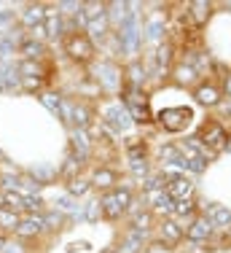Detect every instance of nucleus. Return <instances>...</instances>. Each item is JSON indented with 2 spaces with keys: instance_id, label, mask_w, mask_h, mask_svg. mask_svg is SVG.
I'll return each mask as SVG.
<instances>
[{
  "instance_id": "2",
  "label": "nucleus",
  "mask_w": 231,
  "mask_h": 253,
  "mask_svg": "<svg viewBox=\"0 0 231 253\" xmlns=\"http://www.w3.org/2000/svg\"><path fill=\"white\" fill-rule=\"evenodd\" d=\"M132 191L126 189H111V191H105V194L100 197V208H102V215L105 218H111V221H116V218H121V215L126 213V210L132 208Z\"/></svg>"
},
{
  "instance_id": "36",
  "label": "nucleus",
  "mask_w": 231,
  "mask_h": 253,
  "mask_svg": "<svg viewBox=\"0 0 231 253\" xmlns=\"http://www.w3.org/2000/svg\"><path fill=\"white\" fill-rule=\"evenodd\" d=\"M188 253H210V251H207V248H204V245H202V243H196V245H193V248H191V251H188Z\"/></svg>"
},
{
  "instance_id": "5",
  "label": "nucleus",
  "mask_w": 231,
  "mask_h": 253,
  "mask_svg": "<svg viewBox=\"0 0 231 253\" xmlns=\"http://www.w3.org/2000/svg\"><path fill=\"white\" fill-rule=\"evenodd\" d=\"M199 140L204 143V148L212 154H218V151H223V148L229 146V132H226V126L223 124H218V122H207L202 126V135H199Z\"/></svg>"
},
{
  "instance_id": "34",
  "label": "nucleus",
  "mask_w": 231,
  "mask_h": 253,
  "mask_svg": "<svg viewBox=\"0 0 231 253\" xmlns=\"http://www.w3.org/2000/svg\"><path fill=\"white\" fill-rule=\"evenodd\" d=\"M129 170L135 172L137 178H145L148 175V162L145 159H129Z\"/></svg>"
},
{
  "instance_id": "40",
  "label": "nucleus",
  "mask_w": 231,
  "mask_h": 253,
  "mask_svg": "<svg viewBox=\"0 0 231 253\" xmlns=\"http://www.w3.org/2000/svg\"><path fill=\"white\" fill-rule=\"evenodd\" d=\"M229 229H231V226H229Z\"/></svg>"
},
{
  "instance_id": "30",
  "label": "nucleus",
  "mask_w": 231,
  "mask_h": 253,
  "mask_svg": "<svg viewBox=\"0 0 231 253\" xmlns=\"http://www.w3.org/2000/svg\"><path fill=\"white\" fill-rule=\"evenodd\" d=\"M40 102H43L48 111H51L54 116L59 119V105H62V97H59V94H54V92H40Z\"/></svg>"
},
{
  "instance_id": "16",
  "label": "nucleus",
  "mask_w": 231,
  "mask_h": 253,
  "mask_svg": "<svg viewBox=\"0 0 231 253\" xmlns=\"http://www.w3.org/2000/svg\"><path fill=\"white\" fill-rule=\"evenodd\" d=\"M116 183H118V175H116V170H111V167H97V170H94L92 186L111 191V189H116Z\"/></svg>"
},
{
  "instance_id": "31",
  "label": "nucleus",
  "mask_w": 231,
  "mask_h": 253,
  "mask_svg": "<svg viewBox=\"0 0 231 253\" xmlns=\"http://www.w3.org/2000/svg\"><path fill=\"white\" fill-rule=\"evenodd\" d=\"M193 213H196V202L193 200H178L175 202V213L172 215H188V218H193Z\"/></svg>"
},
{
  "instance_id": "39",
  "label": "nucleus",
  "mask_w": 231,
  "mask_h": 253,
  "mask_svg": "<svg viewBox=\"0 0 231 253\" xmlns=\"http://www.w3.org/2000/svg\"><path fill=\"white\" fill-rule=\"evenodd\" d=\"M0 159H3V151H0Z\"/></svg>"
},
{
  "instance_id": "20",
  "label": "nucleus",
  "mask_w": 231,
  "mask_h": 253,
  "mask_svg": "<svg viewBox=\"0 0 231 253\" xmlns=\"http://www.w3.org/2000/svg\"><path fill=\"white\" fill-rule=\"evenodd\" d=\"M19 218L22 215L19 213H14V210H8V208H0V234H14L16 232V226H19Z\"/></svg>"
},
{
  "instance_id": "13",
  "label": "nucleus",
  "mask_w": 231,
  "mask_h": 253,
  "mask_svg": "<svg viewBox=\"0 0 231 253\" xmlns=\"http://www.w3.org/2000/svg\"><path fill=\"white\" fill-rule=\"evenodd\" d=\"M89 154H92V140H89L86 129H73V156L70 159H76L81 165L83 159H89Z\"/></svg>"
},
{
  "instance_id": "8",
  "label": "nucleus",
  "mask_w": 231,
  "mask_h": 253,
  "mask_svg": "<svg viewBox=\"0 0 231 253\" xmlns=\"http://www.w3.org/2000/svg\"><path fill=\"white\" fill-rule=\"evenodd\" d=\"M105 124L111 126L113 132H126L135 122H132V116H129L124 102H113L111 108H105Z\"/></svg>"
},
{
  "instance_id": "28",
  "label": "nucleus",
  "mask_w": 231,
  "mask_h": 253,
  "mask_svg": "<svg viewBox=\"0 0 231 253\" xmlns=\"http://www.w3.org/2000/svg\"><path fill=\"white\" fill-rule=\"evenodd\" d=\"M148 41H154V43H161L164 41V19L161 16L148 22Z\"/></svg>"
},
{
  "instance_id": "23",
  "label": "nucleus",
  "mask_w": 231,
  "mask_h": 253,
  "mask_svg": "<svg viewBox=\"0 0 231 253\" xmlns=\"http://www.w3.org/2000/svg\"><path fill=\"white\" fill-rule=\"evenodd\" d=\"M154 65H156V73H164V70L172 65V46L169 43H161L154 54Z\"/></svg>"
},
{
  "instance_id": "9",
  "label": "nucleus",
  "mask_w": 231,
  "mask_h": 253,
  "mask_svg": "<svg viewBox=\"0 0 231 253\" xmlns=\"http://www.w3.org/2000/svg\"><path fill=\"white\" fill-rule=\"evenodd\" d=\"M46 16H48V8L43 3H30V5H24V11L19 14V25L24 30H35V27H40L46 22Z\"/></svg>"
},
{
  "instance_id": "38",
  "label": "nucleus",
  "mask_w": 231,
  "mask_h": 253,
  "mask_svg": "<svg viewBox=\"0 0 231 253\" xmlns=\"http://www.w3.org/2000/svg\"><path fill=\"white\" fill-rule=\"evenodd\" d=\"M226 92H229V94H231V76H229V78H226Z\"/></svg>"
},
{
  "instance_id": "18",
  "label": "nucleus",
  "mask_w": 231,
  "mask_h": 253,
  "mask_svg": "<svg viewBox=\"0 0 231 253\" xmlns=\"http://www.w3.org/2000/svg\"><path fill=\"white\" fill-rule=\"evenodd\" d=\"M129 14V3H108V25L118 30Z\"/></svg>"
},
{
  "instance_id": "26",
  "label": "nucleus",
  "mask_w": 231,
  "mask_h": 253,
  "mask_svg": "<svg viewBox=\"0 0 231 253\" xmlns=\"http://www.w3.org/2000/svg\"><path fill=\"white\" fill-rule=\"evenodd\" d=\"M151 224H154V210H143V213H135V218H132V229H137V232H145V234H148Z\"/></svg>"
},
{
  "instance_id": "7",
  "label": "nucleus",
  "mask_w": 231,
  "mask_h": 253,
  "mask_svg": "<svg viewBox=\"0 0 231 253\" xmlns=\"http://www.w3.org/2000/svg\"><path fill=\"white\" fill-rule=\"evenodd\" d=\"M46 232V221H43V213H24L19 218V226H16V237L19 240H33V237H40Z\"/></svg>"
},
{
  "instance_id": "4",
  "label": "nucleus",
  "mask_w": 231,
  "mask_h": 253,
  "mask_svg": "<svg viewBox=\"0 0 231 253\" xmlns=\"http://www.w3.org/2000/svg\"><path fill=\"white\" fill-rule=\"evenodd\" d=\"M159 124H161V129H167V132H183L188 124H191V119H193V113H191V108H186V105H175V108H164V111H159Z\"/></svg>"
},
{
  "instance_id": "6",
  "label": "nucleus",
  "mask_w": 231,
  "mask_h": 253,
  "mask_svg": "<svg viewBox=\"0 0 231 253\" xmlns=\"http://www.w3.org/2000/svg\"><path fill=\"white\" fill-rule=\"evenodd\" d=\"M124 105H126V111H129L132 122H137V124H148V122H151L148 97H145V94H140L137 89H129V92H126Z\"/></svg>"
},
{
  "instance_id": "19",
  "label": "nucleus",
  "mask_w": 231,
  "mask_h": 253,
  "mask_svg": "<svg viewBox=\"0 0 231 253\" xmlns=\"http://www.w3.org/2000/svg\"><path fill=\"white\" fill-rule=\"evenodd\" d=\"M207 218L212 221V226L229 229L231 226V210L223 208V205H210V208H207Z\"/></svg>"
},
{
  "instance_id": "21",
  "label": "nucleus",
  "mask_w": 231,
  "mask_h": 253,
  "mask_svg": "<svg viewBox=\"0 0 231 253\" xmlns=\"http://www.w3.org/2000/svg\"><path fill=\"white\" fill-rule=\"evenodd\" d=\"M183 226L178 224L175 218H167V221H161V237H164V243H180L183 240Z\"/></svg>"
},
{
  "instance_id": "29",
  "label": "nucleus",
  "mask_w": 231,
  "mask_h": 253,
  "mask_svg": "<svg viewBox=\"0 0 231 253\" xmlns=\"http://www.w3.org/2000/svg\"><path fill=\"white\" fill-rule=\"evenodd\" d=\"M126 73H129L132 89H140V86H143V84H145V68H143V65H140V62H132Z\"/></svg>"
},
{
  "instance_id": "27",
  "label": "nucleus",
  "mask_w": 231,
  "mask_h": 253,
  "mask_svg": "<svg viewBox=\"0 0 231 253\" xmlns=\"http://www.w3.org/2000/svg\"><path fill=\"white\" fill-rule=\"evenodd\" d=\"M100 218H102L100 200H89L86 205H83V221H89V224H97Z\"/></svg>"
},
{
  "instance_id": "12",
  "label": "nucleus",
  "mask_w": 231,
  "mask_h": 253,
  "mask_svg": "<svg viewBox=\"0 0 231 253\" xmlns=\"http://www.w3.org/2000/svg\"><path fill=\"white\" fill-rule=\"evenodd\" d=\"M43 33H46V38H51V41L68 35V25H65V16L59 14V11H48L46 22H43Z\"/></svg>"
},
{
  "instance_id": "1",
  "label": "nucleus",
  "mask_w": 231,
  "mask_h": 253,
  "mask_svg": "<svg viewBox=\"0 0 231 253\" xmlns=\"http://www.w3.org/2000/svg\"><path fill=\"white\" fill-rule=\"evenodd\" d=\"M62 46H65V54L70 59H76L78 65H86L94 59V41L83 30H68V35L62 38Z\"/></svg>"
},
{
  "instance_id": "32",
  "label": "nucleus",
  "mask_w": 231,
  "mask_h": 253,
  "mask_svg": "<svg viewBox=\"0 0 231 253\" xmlns=\"http://www.w3.org/2000/svg\"><path fill=\"white\" fill-rule=\"evenodd\" d=\"M175 78H178L180 84H191V81H196V68H193V65H180V68L175 70Z\"/></svg>"
},
{
  "instance_id": "17",
  "label": "nucleus",
  "mask_w": 231,
  "mask_h": 253,
  "mask_svg": "<svg viewBox=\"0 0 231 253\" xmlns=\"http://www.w3.org/2000/svg\"><path fill=\"white\" fill-rule=\"evenodd\" d=\"M19 54H24V59H30V62H38V59L46 54V43L33 41V38H24L19 43Z\"/></svg>"
},
{
  "instance_id": "22",
  "label": "nucleus",
  "mask_w": 231,
  "mask_h": 253,
  "mask_svg": "<svg viewBox=\"0 0 231 253\" xmlns=\"http://www.w3.org/2000/svg\"><path fill=\"white\" fill-rule=\"evenodd\" d=\"M89 119H92L89 108L83 105V102L73 100V119H70V124L76 126V129H86V126H89Z\"/></svg>"
},
{
  "instance_id": "11",
  "label": "nucleus",
  "mask_w": 231,
  "mask_h": 253,
  "mask_svg": "<svg viewBox=\"0 0 231 253\" xmlns=\"http://www.w3.org/2000/svg\"><path fill=\"white\" fill-rule=\"evenodd\" d=\"M212 221L207 215H199V218H191V224L186 226V237L191 240V243H204V240L212 234Z\"/></svg>"
},
{
  "instance_id": "33",
  "label": "nucleus",
  "mask_w": 231,
  "mask_h": 253,
  "mask_svg": "<svg viewBox=\"0 0 231 253\" xmlns=\"http://www.w3.org/2000/svg\"><path fill=\"white\" fill-rule=\"evenodd\" d=\"M43 221H46V232H51V229H59L65 224V215L59 210H51V213H43Z\"/></svg>"
},
{
  "instance_id": "10",
  "label": "nucleus",
  "mask_w": 231,
  "mask_h": 253,
  "mask_svg": "<svg viewBox=\"0 0 231 253\" xmlns=\"http://www.w3.org/2000/svg\"><path fill=\"white\" fill-rule=\"evenodd\" d=\"M97 78H100L102 89H108V92H116V89L121 86V70L116 62H100V68H97Z\"/></svg>"
},
{
  "instance_id": "15",
  "label": "nucleus",
  "mask_w": 231,
  "mask_h": 253,
  "mask_svg": "<svg viewBox=\"0 0 231 253\" xmlns=\"http://www.w3.org/2000/svg\"><path fill=\"white\" fill-rule=\"evenodd\" d=\"M193 97H196L199 105L215 108L218 102H221V92H218V86H212V84H199V86L193 89Z\"/></svg>"
},
{
  "instance_id": "24",
  "label": "nucleus",
  "mask_w": 231,
  "mask_h": 253,
  "mask_svg": "<svg viewBox=\"0 0 231 253\" xmlns=\"http://www.w3.org/2000/svg\"><path fill=\"white\" fill-rule=\"evenodd\" d=\"M188 8H191V16L196 25H204L212 11V3H207V0H193V3H188Z\"/></svg>"
},
{
  "instance_id": "35",
  "label": "nucleus",
  "mask_w": 231,
  "mask_h": 253,
  "mask_svg": "<svg viewBox=\"0 0 231 253\" xmlns=\"http://www.w3.org/2000/svg\"><path fill=\"white\" fill-rule=\"evenodd\" d=\"M3 253H27V248H24L22 243H5V248H3Z\"/></svg>"
},
{
  "instance_id": "37",
  "label": "nucleus",
  "mask_w": 231,
  "mask_h": 253,
  "mask_svg": "<svg viewBox=\"0 0 231 253\" xmlns=\"http://www.w3.org/2000/svg\"><path fill=\"white\" fill-rule=\"evenodd\" d=\"M5 243H8V237H5V234H0V253H3V248H5Z\"/></svg>"
},
{
  "instance_id": "14",
  "label": "nucleus",
  "mask_w": 231,
  "mask_h": 253,
  "mask_svg": "<svg viewBox=\"0 0 231 253\" xmlns=\"http://www.w3.org/2000/svg\"><path fill=\"white\" fill-rule=\"evenodd\" d=\"M145 200H148L151 205H154V213H167L172 215L175 213V200L167 194V191H151V194H145Z\"/></svg>"
},
{
  "instance_id": "3",
  "label": "nucleus",
  "mask_w": 231,
  "mask_h": 253,
  "mask_svg": "<svg viewBox=\"0 0 231 253\" xmlns=\"http://www.w3.org/2000/svg\"><path fill=\"white\" fill-rule=\"evenodd\" d=\"M161 175H164V191H167L175 202L178 200H191L193 180L188 178L186 172H178V170H172V167H164Z\"/></svg>"
},
{
  "instance_id": "25",
  "label": "nucleus",
  "mask_w": 231,
  "mask_h": 253,
  "mask_svg": "<svg viewBox=\"0 0 231 253\" xmlns=\"http://www.w3.org/2000/svg\"><path fill=\"white\" fill-rule=\"evenodd\" d=\"M89 189H92V180H86V178H70V183H68V194L73 200H76V197H83Z\"/></svg>"
}]
</instances>
